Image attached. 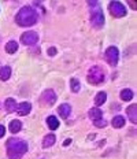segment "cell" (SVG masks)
I'll use <instances>...</instances> for the list:
<instances>
[{
    "instance_id": "2e32d148",
    "label": "cell",
    "mask_w": 137,
    "mask_h": 159,
    "mask_svg": "<svg viewBox=\"0 0 137 159\" xmlns=\"http://www.w3.org/2000/svg\"><path fill=\"white\" fill-rule=\"evenodd\" d=\"M10 75H11V69L8 66H4V67L0 69V80L2 81H7L10 78Z\"/></svg>"
},
{
    "instance_id": "8992f818",
    "label": "cell",
    "mask_w": 137,
    "mask_h": 159,
    "mask_svg": "<svg viewBox=\"0 0 137 159\" xmlns=\"http://www.w3.org/2000/svg\"><path fill=\"white\" fill-rule=\"evenodd\" d=\"M40 100H41L43 104H45L47 107H49V106H52L56 102V93L52 91V89H47V91L43 92Z\"/></svg>"
},
{
    "instance_id": "30bf717a",
    "label": "cell",
    "mask_w": 137,
    "mask_h": 159,
    "mask_svg": "<svg viewBox=\"0 0 137 159\" xmlns=\"http://www.w3.org/2000/svg\"><path fill=\"white\" fill-rule=\"evenodd\" d=\"M88 115H89V118H91L92 121L95 122V121H99V119H102V117H103V112H102V110H100V108H98V107H93V108H91V110H89Z\"/></svg>"
},
{
    "instance_id": "7402d4cb",
    "label": "cell",
    "mask_w": 137,
    "mask_h": 159,
    "mask_svg": "<svg viewBox=\"0 0 137 159\" xmlns=\"http://www.w3.org/2000/svg\"><path fill=\"white\" fill-rule=\"evenodd\" d=\"M70 87H71V91L73 92H78L80 91V81L75 78H71V81H70Z\"/></svg>"
},
{
    "instance_id": "7a4b0ae2",
    "label": "cell",
    "mask_w": 137,
    "mask_h": 159,
    "mask_svg": "<svg viewBox=\"0 0 137 159\" xmlns=\"http://www.w3.org/2000/svg\"><path fill=\"white\" fill-rule=\"evenodd\" d=\"M28 152V144L26 141L19 139H10L7 141V157L10 159H21Z\"/></svg>"
},
{
    "instance_id": "603a6c76",
    "label": "cell",
    "mask_w": 137,
    "mask_h": 159,
    "mask_svg": "<svg viewBox=\"0 0 137 159\" xmlns=\"http://www.w3.org/2000/svg\"><path fill=\"white\" fill-rule=\"evenodd\" d=\"M93 124H95V126H98V128H104L106 125H107V122L102 118V119H99V121H95Z\"/></svg>"
},
{
    "instance_id": "9a60e30c",
    "label": "cell",
    "mask_w": 137,
    "mask_h": 159,
    "mask_svg": "<svg viewBox=\"0 0 137 159\" xmlns=\"http://www.w3.org/2000/svg\"><path fill=\"white\" fill-rule=\"evenodd\" d=\"M4 107H6V110H7L8 112H12V111H15V110H16L18 104H16V102L14 100V99L10 98V99H7V100H6Z\"/></svg>"
},
{
    "instance_id": "7c38bea8",
    "label": "cell",
    "mask_w": 137,
    "mask_h": 159,
    "mask_svg": "<svg viewBox=\"0 0 137 159\" xmlns=\"http://www.w3.org/2000/svg\"><path fill=\"white\" fill-rule=\"evenodd\" d=\"M47 125H48V128L51 129V130H56V129L59 128V121L56 117H53V115H51V117L47 118Z\"/></svg>"
},
{
    "instance_id": "d4e9b609",
    "label": "cell",
    "mask_w": 137,
    "mask_h": 159,
    "mask_svg": "<svg viewBox=\"0 0 137 159\" xmlns=\"http://www.w3.org/2000/svg\"><path fill=\"white\" fill-rule=\"evenodd\" d=\"M4 133H6V128L3 126V125H0V137H3Z\"/></svg>"
},
{
    "instance_id": "3957f363",
    "label": "cell",
    "mask_w": 137,
    "mask_h": 159,
    "mask_svg": "<svg viewBox=\"0 0 137 159\" xmlns=\"http://www.w3.org/2000/svg\"><path fill=\"white\" fill-rule=\"evenodd\" d=\"M89 6H93L91 8V22L95 28H102L104 25V15L102 8L99 7V2H88Z\"/></svg>"
},
{
    "instance_id": "ba28073f",
    "label": "cell",
    "mask_w": 137,
    "mask_h": 159,
    "mask_svg": "<svg viewBox=\"0 0 137 159\" xmlns=\"http://www.w3.org/2000/svg\"><path fill=\"white\" fill-rule=\"evenodd\" d=\"M21 41L25 45H34L36 43L39 41V34L36 32H25L21 36Z\"/></svg>"
},
{
    "instance_id": "e0dca14e",
    "label": "cell",
    "mask_w": 137,
    "mask_h": 159,
    "mask_svg": "<svg viewBox=\"0 0 137 159\" xmlns=\"http://www.w3.org/2000/svg\"><path fill=\"white\" fill-rule=\"evenodd\" d=\"M21 128H22V124L18 119H14V121H11V124H10V132H12V133H18V132L21 130Z\"/></svg>"
},
{
    "instance_id": "277c9868",
    "label": "cell",
    "mask_w": 137,
    "mask_h": 159,
    "mask_svg": "<svg viewBox=\"0 0 137 159\" xmlns=\"http://www.w3.org/2000/svg\"><path fill=\"white\" fill-rule=\"evenodd\" d=\"M104 81V73H103L102 67L99 66H93V67L89 69L88 73V82L92 85H99Z\"/></svg>"
},
{
    "instance_id": "4316f807",
    "label": "cell",
    "mask_w": 137,
    "mask_h": 159,
    "mask_svg": "<svg viewBox=\"0 0 137 159\" xmlns=\"http://www.w3.org/2000/svg\"><path fill=\"white\" fill-rule=\"evenodd\" d=\"M67 144H70V140H66L65 143H63V145H67Z\"/></svg>"
},
{
    "instance_id": "d6986e66",
    "label": "cell",
    "mask_w": 137,
    "mask_h": 159,
    "mask_svg": "<svg viewBox=\"0 0 137 159\" xmlns=\"http://www.w3.org/2000/svg\"><path fill=\"white\" fill-rule=\"evenodd\" d=\"M106 100H107V93H106V92H99L98 96L95 98V103H96V106H102Z\"/></svg>"
},
{
    "instance_id": "9c48e42d",
    "label": "cell",
    "mask_w": 137,
    "mask_h": 159,
    "mask_svg": "<svg viewBox=\"0 0 137 159\" xmlns=\"http://www.w3.org/2000/svg\"><path fill=\"white\" fill-rule=\"evenodd\" d=\"M30 110H32V104L28 103V102H23V103L18 104V107H16V111H18L19 115H28Z\"/></svg>"
},
{
    "instance_id": "52a82bcc",
    "label": "cell",
    "mask_w": 137,
    "mask_h": 159,
    "mask_svg": "<svg viewBox=\"0 0 137 159\" xmlns=\"http://www.w3.org/2000/svg\"><path fill=\"white\" fill-rule=\"evenodd\" d=\"M106 58L108 61V63L111 66H116L118 63V59H119V51L116 47H108L106 51Z\"/></svg>"
},
{
    "instance_id": "6da1fadb",
    "label": "cell",
    "mask_w": 137,
    "mask_h": 159,
    "mask_svg": "<svg viewBox=\"0 0 137 159\" xmlns=\"http://www.w3.org/2000/svg\"><path fill=\"white\" fill-rule=\"evenodd\" d=\"M39 15L36 12V10L30 7V6H25L18 11V14L15 16V22L19 26H23V28H28V26H32L37 22Z\"/></svg>"
},
{
    "instance_id": "8fae6325",
    "label": "cell",
    "mask_w": 137,
    "mask_h": 159,
    "mask_svg": "<svg viewBox=\"0 0 137 159\" xmlns=\"http://www.w3.org/2000/svg\"><path fill=\"white\" fill-rule=\"evenodd\" d=\"M126 112H128L130 121H132L133 124H137V104H132L130 107H128Z\"/></svg>"
},
{
    "instance_id": "5bb4252c",
    "label": "cell",
    "mask_w": 137,
    "mask_h": 159,
    "mask_svg": "<svg viewBox=\"0 0 137 159\" xmlns=\"http://www.w3.org/2000/svg\"><path fill=\"white\" fill-rule=\"evenodd\" d=\"M55 140H56V137L53 134H47L45 137L43 139V147H44V148L51 147V145L55 144Z\"/></svg>"
},
{
    "instance_id": "5b68a950",
    "label": "cell",
    "mask_w": 137,
    "mask_h": 159,
    "mask_svg": "<svg viewBox=\"0 0 137 159\" xmlns=\"http://www.w3.org/2000/svg\"><path fill=\"white\" fill-rule=\"evenodd\" d=\"M108 8H110V12H111L112 16L115 18H122V16L126 15V8L122 3L119 2H111L108 4Z\"/></svg>"
},
{
    "instance_id": "ffe728a7",
    "label": "cell",
    "mask_w": 137,
    "mask_h": 159,
    "mask_svg": "<svg viewBox=\"0 0 137 159\" xmlns=\"http://www.w3.org/2000/svg\"><path fill=\"white\" fill-rule=\"evenodd\" d=\"M121 99L125 102H129L133 99V92L130 91V89H123V91L121 92Z\"/></svg>"
},
{
    "instance_id": "484cf974",
    "label": "cell",
    "mask_w": 137,
    "mask_h": 159,
    "mask_svg": "<svg viewBox=\"0 0 137 159\" xmlns=\"http://www.w3.org/2000/svg\"><path fill=\"white\" fill-rule=\"evenodd\" d=\"M129 4L132 6V8H133V10H136V8H137V7H136V6H137V4H136V2H129Z\"/></svg>"
},
{
    "instance_id": "cb8c5ba5",
    "label": "cell",
    "mask_w": 137,
    "mask_h": 159,
    "mask_svg": "<svg viewBox=\"0 0 137 159\" xmlns=\"http://www.w3.org/2000/svg\"><path fill=\"white\" fill-rule=\"evenodd\" d=\"M48 55L49 56H53V55H56V48L55 47H51L48 49Z\"/></svg>"
},
{
    "instance_id": "4fadbf2b",
    "label": "cell",
    "mask_w": 137,
    "mask_h": 159,
    "mask_svg": "<svg viewBox=\"0 0 137 159\" xmlns=\"http://www.w3.org/2000/svg\"><path fill=\"white\" fill-rule=\"evenodd\" d=\"M58 112L61 114V117L67 118L70 115V112H71V107H70V104H62V106H59Z\"/></svg>"
},
{
    "instance_id": "44dd1931",
    "label": "cell",
    "mask_w": 137,
    "mask_h": 159,
    "mask_svg": "<svg viewBox=\"0 0 137 159\" xmlns=\"http://www.w3.org/2000/svg\"><path fill=\"white\" fill-rule=\"evenodd\" d=\"M16 49H18V44H16L15 41H10L6 44V51H7L8 54H14Z\"/></svg>"
},
{
    "instance_id": "ac0fdd59",
    "label": "cell",
    "mask_w": 137,
    "mask_h": 159,
    "mask_svg": "<svg viewBox=\"0 0 137 159\" xmlns=\"http://www.w3.org/2000/svg\"><path fill=\"white\" fill-rule=\"evenodd\" d=\"M123 125H125V118L122 115H115L112 118V126L114 128H122Z\"/></svg>"
}]
</instances>
